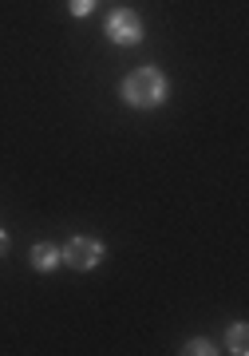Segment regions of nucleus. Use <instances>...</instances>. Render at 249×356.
<instances>
[{"instance_id":"5","label":"nucleus","mask_w":249,"mask_h":356,"mask_svg":"<svg viewBox=\"0 0 249 356\" xmlns=\"http://www.w3.org/2000/svg\"><path fill=\"white\" fill-rule=\"evenodd\" d=\"M230 353H234V356H246L249 353V329H246V325H234V329H230Z\"/></svg>"},{"instance_id":"8","label":"nucleus","mask_w":249,"mask_h":356,"mask_svg":"<svg viewBox=\"0 0 249 356\" xmlns=\"http://www.w3.org/2000/svg\"><path fill=\"white\" fill-rule=\"evenodd\" d=\"M8 254V234H4V229H0V257Z\"/></svg>"},{"instance_id":"7","label":"nucleus","mask_w":249,"mask_h":356,"mask_svg":"<svg viewBox=\"0 0 249 356\" xmlns=\"http://www.w3.org/2000/svg\"><path fill=\"white\" fill-rule=\"evenodd\" d=\"M67 8H72V16H88L91 8H95V0H72Z\"/></svg>"},{"instance_id":"1","label":"nucleus","mask_w":249,"mask_h":356,"mask_svg":"<svg viewBox=\"0 0 249 356\" xmlns=\"http://www.w3.org/2000/svg\"><path fill=\"white\" fill-rule=\"evenodd\" d=\"M166 76L162 72H154V67H138V72H131V76L119 83V95H123V103H131V107H138V111H150V107H159L162 99H166Z\"/></svg>"},{"instance_id":"2","label":"nucleus","mask_w":249,"mask_h":356,"mask_svg":"<svg viewBox=\"0 0 249 356\" xmlns=\"http://www.w3.org/2000/svg\"><path fill=\"white\" fill-rule=\"evenodd\" d=\"M107 40L119 44V48H135L138 40H143V20H138L131 8H115L107 16Z\"/></svg>"},{"instance_id":"4","label":"nucleus","mask_w":249,"mask_h":356,"mask_svg":"<svg viewBox=\"0 0 249 356\" xmlns=\"http://www.w3.org/2000/svg\"><path fill=\"white\" fill-rule=\"evenodd\" d=\"M60 266V250L51 242H40V245H32V269H40V273H48V269H56Z\"/></svg>"},{"instance_id":"3","label":"nucleus","mask_w":249,"mask_h":356,"mask_svg":"<svg viewBox=\"0 0 249 356\" xmlns=\"http://www.w3.org/2000/svg\"><path fill=\"white\" fill-rule=\"evenodd\" d=\"M60 261H67L72 269H95L103 261V242H95V238H72L60 250Z\"/></svg>"},{"instance_id":"6","label":"nucleus","mask_w":249,"mask_h":356,"mask_svg":"<svg viewBox=\"0 0 249 356\" xmlns=\"http://www.w3.org/2000/svg\"><path fill=\"white\" fill-rule=\"evenodd\" d=\"M186 353H190V356H194V353H198V356H210V353H214V344L198 337V341H190V344H186Z\"/></svg>"}]
</instances>
